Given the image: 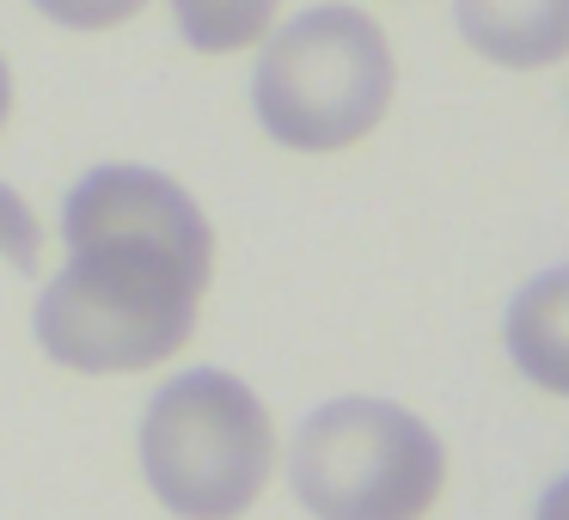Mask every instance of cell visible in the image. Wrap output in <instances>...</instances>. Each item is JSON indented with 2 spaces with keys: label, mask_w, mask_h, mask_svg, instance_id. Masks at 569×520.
<instances>
[{
  "label": "cell",
  "mask_w": 569,
  "mask_h": 520,
  "mask_svg": "<svg viewBox=\"0 0 569 520\" xmlns=\"http://www.w3.org/2000/svg\"><path fill=\"white\" fill-rule=\"evenodd\" d=\"M453 26L502 68H551L569 56V0H453Z\"/></svg>",
  "instance_id": "5"
},
{
  "label": "cell",
  "mask_w": 569,
  "mask_h": 520,
  "mask_svg": "<svg viewBox=\"0 0 569 520\" xmlns=\"http://www.w3.org/2000/svg\"><path fill=\"white\" fill-rule=\"evenodd\" d=\"M288 483L312 520H422L447 483V447L405 404L337 398L300 422Z\"/></svg>",
  "instance_id": "4"
},
{
  "label": "cell",
  "mask_w": 569,
  "mask_h": 520,
  "mask_svg": "<svg viewBox=\"0 0 569 520\" xmlns=\"http://www.w3.org/2000/svg\"><path fill=\"white\" fill-rule=\"evenodd\" d=\"M7 111H13V74H7V56H0V129H7Z\"/></svg>",
  "instance_id": "11"
},
{
  "label": "cell",
  "mask_w": 569,
  "mask_h": 520,
  "mask_svg": "<svg viewBox=\"0 0 569 520\" xmlns=\"http://www.w3.org/2000/svg\"><path fill=\"white\" fill-rule=\"evenodd\" d=\"M276 7L282 0H172L178 31L202 56H233L263 43V31L276 26Z\"/></svg>",
  "instance_id": "7"
},
{
  "label": "cell",
  "mask_w": 569,
  "mask_h": 520,
  "mask_svg": "<svg viewBox=\"0 0 569 520\" xmlns=\"http://www.w3.org/2000/svg\"><path fill=\"white\" fill-rule=\"evenodd\" d=\"M0 258L13 263L19 276H38V263H43V227H38V214H31V202L13 197L7 184H0Z\"/></svg>",
  "instance_id": "8"
},
{
  "label": "cell",
  "mask_w": 569,
  "mask_h": 520,
  "mask_svg": "<svg viewBox=\"0 0 569 520\" xmlns=\"http://www.w3.org/2000/svg\"><path fill=\"white\" fill-rule=\"evenodd\" d=\"M31 7L68 31H111V26H129L148 0H31Z\"/></svg>",
  "instance_id": "9"
},
{
  "label": "cell",
  "mask_w": 569,
  "mask_h": 520,
  "mask_svg": "<svg viewBox=\"0 0 569 520\" xmlns=\"http://www.w3.org/2000/svg\"><path fill=\"white\" fill-rule=\"evenodd\" d=\"M502 337H508L515 368L527 373L539 392L569 398V263L532 276V282L508 300Z\"/></svg>",
  "instance_id": "6"
},
{
  "label": "cell",
  "mask_w": 569,
  "mask_h": 520,
  "mask_svg": "<svg viewBox=\"0 0 569 520\" xmlns=\"http://www.w3.org/2000/svg\"><path fill=\"white\" fill-rule=\"evenodd\" d=\"M276 466V429L246 380L190 368L148 398L141 471L178 520H239Z\"/></svg>",
  "instance_id": "3"
},
{
  "label": "cell",
  "mask_w": 569,
  "mask_h": 520,
  "mask_svg": "<svg viewBox=\"0 0 569 520\" xmlns=\"http://www.w3.org/2000/svg\"><path fill=\"white\" fill-rule=\"evenodd\" d=\"M68 263L38 300V343L74 373H141L197 337L214 227L178 178L99 166L62 202Z\"/></svg>",
  "instance_id": "1"
},
{
  "label": "cell",
  "mask_w": 569,
  "mask_h": 520,
  "mask_svg": "<svg viewBox=\"0 0 569 520\" xmlns=\"http://www.w3.org/2000/svg\"><path fill=\"white\" fill-rule=\"evenodd\" d=\"M539 520H569V471L551 483V490L539 496Z\"/></svg>",
  "instance_id": "10"
},
{
  "label": "cell",
  "mask_w": 569,
  "mask_h": 520,
  "mask_svg": "<svg viewBox=\"0 0 569 520\" xmlns=\"http://www.w3.org/2000/svg\"><path fill=\"white\" fill-rule=\"evenodd\" d=\"M392 43L356 7H307L258 56L251 111L263 136L295 153L356 148L392 111Z\"/></svg>",
  "instance_id": "2"
}]
</instances>
